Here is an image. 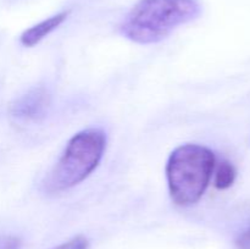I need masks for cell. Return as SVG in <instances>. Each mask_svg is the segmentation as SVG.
<instances>
[{
  "label": "cell",
  "mask_w": 250,
  "mask_h": 249,
  "mask_svg": "<svg viewBox=\"0 0 250 249\" xmlns=\"http://www.w3.org/2000/svg\"><path fill=\"white\" fill-rule=\"evenodd\" d=\"M215 170V154L200 144H182L168 156L166 180L176 205L189 207L204 195Z\"/></svg>",
  "instance_id": "cell-3"
},
{
  "label": "cell",
  "mask_w": 250,
  "mask_h": 249,
  "mask_svg": "<svg viewBox=\"0 0 250 249\" xmlns=\"http://www.w3.org/2000/svg\"><path fill=\"white\" fill-rule=\"evenodd\" d=\"M237 177V170L229 161H221L215 171V187L220 190L229 189L232 187Z\"/></svg>",
  "instance_id": "cell-6"
},
{
  "label": "cell",
  "mask_w": 250,
  "mask_h": 249,
  "mask_svg": "<svg viewBox=\"0 0 250 249\" xmlns=\"http://www.w3.org/2000/svg\"><path fill=\"white\" fill-rule=\"evenodd\" d=\"M89 248V241L84 236H76L73 238L68 239L67 242H63L60 246L55 247L53 249H88Z\"/></svg>",
  "instance_id": "cell-7"
},
{
  "label": "cell",
  "mask_w": 250,
  "mask_h": 249,
  "mask_svg": "<svg viewBox=\"0 0 250 249\" xmlns=\"http://www.w3.org/2000/svg\"><path fill=\"white\" fill-rule=\"evenodd\" d=\"M70 14V10H63V11L58 12V14L43 20V21L39 22V23L29 27L28 29H26V31L21 34L20 42H21L22 45L28 46V48L37 45L39 42L43 41V39L45 38V37H48L51 32H54L59 26H61V24L66 21V19H67Z\"/></svg>",
  "instance_id": "cell-5"
},
{
  "label": "cell",
  "mask_w": 250,
  "mask_h": 249,
  "mask_svg": "<svg viewBox=\"0 0 250 249\" xmlns=\"http://www.w3.org/2000/svg\"><path fill=\"white\" fill-rule=\"evenodd\" d=\"M21 239L14 236H5L0 238V249H20Z\"/></svg>",
  "instance_id": "cell-8"
},
{
  "label": "cell",
  "mask_w": 250,
  "mask_h": 249,
  "mask_svg": "<svg viewBox=\"0 0 250 249\" xmlns=\"http://www.w3.org/2000/svg\"><path fill=\"white\" fill-rule=\"evenodd\" d=\"M199 0H138L120 23V33L138 44H154L202 15Z\"/></svg>",
  "instance_id": "cell-1"
},
{
  "label": "cell",
  "mask_w": 250,
  "mask_h": 249,
  "mask_svg": "<svg viewBox=\"0 0 250 249\" xmlns=\"http://www.w3.org/2000/svg\"><path fill=\"white\" fill-rule=\"evenodd\" d=\"M236 246L238 249H250V227L239 234L236 241Z\"/></svg>",
  "instance_id": "cell-9"
},
{
  "label": "cell",
  "mask_w": 250,
  "mask_h": 249,
  "mask_svg": "<svg viewBox=\"0 0 250 249\" xmlns=\"http://www.w3.org/2000/svg\"><path fill=\"white\" fill-rule=\"evenodd\" d=\"M50 104L51 97L45 88H33L10 105V114L20 121H39L46 116Z\"/></svg>",
  "instance_id": "cell-4"
},
{
  "label": "cell",
  "mask_w": 250,
  "mask_h": 249,
  "mask_svg": "<svg viewBox=\"0 0 250 249\" xmlns=\"http://www.w3.org/2000/svg\"><path fill=\"white\" fill-rule=\"evenodd\" d=\"M106 149V134L100 128L76 133L42 182L46 194H58L82 183L99 166Z\"/></svg>",
  "instance_id": "cell-2"
}]
</instances>
